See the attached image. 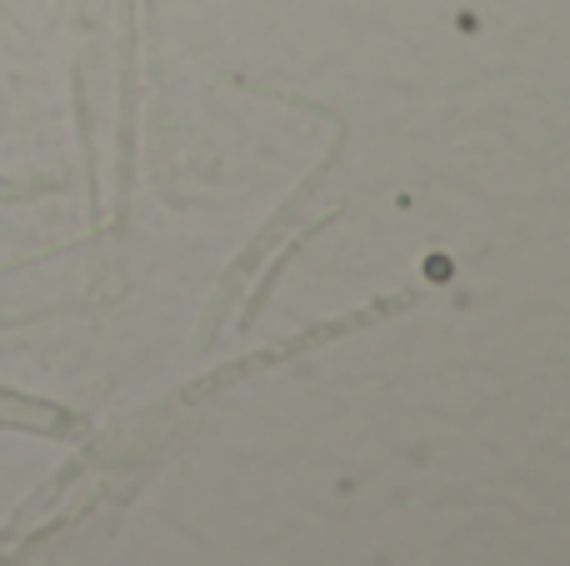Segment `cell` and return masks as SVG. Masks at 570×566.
<instances>
[{
	"label": "cell",
	"instance_id": "obj_1",
	"mask_svg": "<svg viewBox=\"0 0 570 566\" xmlns=\"http://www.w3.org/2000/svg\"><path fill=\"white\" fill-rule=\"evenodd\" d=\"M0 427L6 431H36V437H76L80 421L70 411L50 407V401L20 397V391H0Z\"/></svg>",
	"mask_w": 570,
	"mask_h": 566
}]
</instances>
